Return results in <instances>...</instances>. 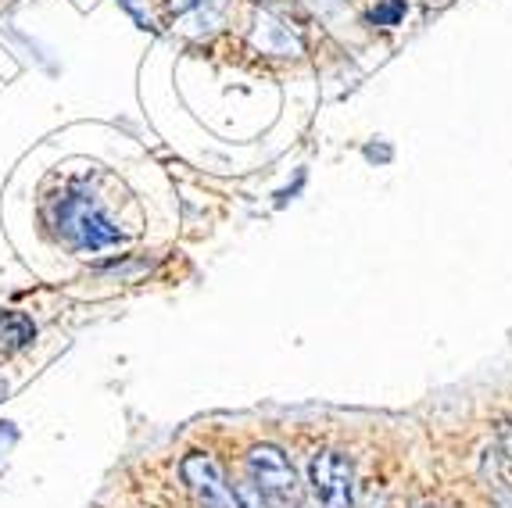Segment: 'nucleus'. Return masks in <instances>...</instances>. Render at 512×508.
<instances>
[{
	"instance_id": "nucleus-5",
	"label": "nucleus",
	"mask_w": 512,
	"mask_h": 508,
	"mask_svg": "<svg viewBox=\"0 0 512 508\" xmlns=\"http://www.w3.org/2000/svg\"><path fill=\"white\" fill-rule=\"evenodd\" d=\"M36 337V326L29 315L22 312H0V351L4 355H15Z\"/></svg>"
},
{
	"instance_id": "nucleus-3",
	"label": "nucleus",
	"mask_w": 512,
	"mask_h": 508,
	"mask_svg": "<svg viewBox=\"0 0 512 508\" xmlns=\"http://www.w3.org/2000/svg\"><path fill=\"white\" fill-rule=\"evenodd\" d=\"M180 473L183 483L190 487V494H194L197 508H237V498H233V487L226 483V473H222V466L208 451H190L183 458Z\"/></svg>"
},
{
	"instance_id": "nucleus-1",
	"label": "nucleus",
	"mask_w": 512,
	"mask_h": 508,
	"mask_svg": "<svg viewBox=\"0 0 512 508\" xmlns=\"http://www.w3.org/2000/svg\"><path fill=\"white\" fill-rule=\"evenodd\" d=\"M54 229L58 237L79 254H97L108 247H119L122 229L104 215V208L86 194H69L54 204Z\"/></svg>"
},
{
	"instance_id": "nucleus-7",
	"label": "nucleus",
	"mask_w": 512,
	"mask_h": 508,
	"mask_svg": "<svg viewBox=\"0 0 512 508\" xmlns=\"http://www.w3.org/2000/svg\"><path fill=\"white\" fill-rule=\"evenodd\" d=\"M402 15H405V4H402V0H387L384 8L373 11V22H380V26H394V22H398Z\"/></svg>"
},
{
	"instance_id": "nucleus-2",
	"label": "nucleus",
	"mask_w": 512,
	"mask_h": 508,
	"mask_svg": "<svg viewBox=\"0 0 512 508\" xmlns=\"http://www.w3.org/2000/svg\"><path fill=\"white\" fill-rule=\"evenodd\" d=\"M248 469H251V483L265 494V501L273 508L298 505L301 501V487H298V476H294L291 458L283 455L280 448H273V444L251 448Z\"/></svg>"
},
{
	"instance_id": "nucleus-4",
	"label": "nucleus",
	"mask_w": 512,
	"mask_h": 508,
	"mask_svg": "<svg viewBox=\"0 0 512 508\" xmlns=\"http://www.w3.org/2000/svg\"><path fill=\"white\" fill-rule=\"evenodd\" d=\"M312 491L323 508H351V487H355V469L341 451H316L312 466Z\"/></svg>"
},
{
	"instance_id": "nucleus-6",
	"label": "nucleus",
	"mask_w": 512,
	"mask_h": 508,
	"mask_svg": "<svg viewBox=\"0 0 512 508\" xmlns=\"http://www.w3.org/2000/svg\"><path fill=\"white\" fill-rule=\"evenodd\" d=\"M233 498H237V508H273L269 501H265V494L258 491L255 483H240L237 491H233Z\"/></svg>"
},
{
	"instance_id": "nucleus-8",
	"label": "nucleus",
	"mask_w": 512,
	"mask_h": 508,
	"mask_svg": "<svg viewBox=\"0 0 512 508\" xmlns=\"http://www.w3.org/2000/svg\"><path fill=\"white\" fill-rule=\"evenodd\" d=\"M416 508H437V505H416Z\"/></svg>"
}]
</instances>
